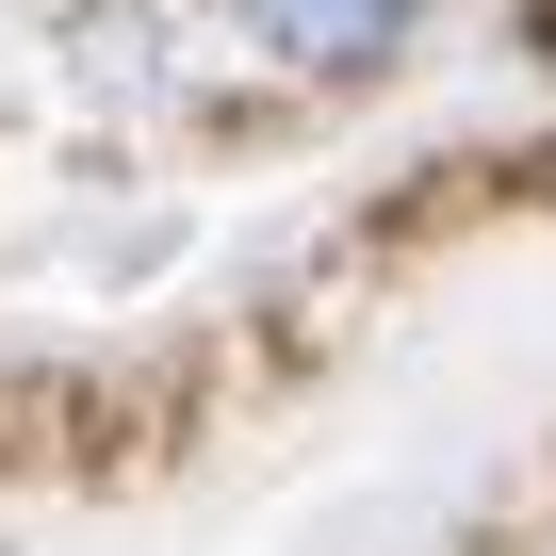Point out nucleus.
Masks as SVG:
<instances>
[{
  "label": "nucleus",
  "instance_id": "1",
  "mask_svg": "<svg viewBox=\"0 0 556 556\" xmlns=\"http://www.w3.org/2000/svg\"><path fill=\"white\" fill-rule=\"evenodd\" d=\"M245 34L278 66H312V83H377L409 34H426V0H245Z\"/></svg>",
  "mask_w": 556,
  "mask_h": 556
}]
</instances>
